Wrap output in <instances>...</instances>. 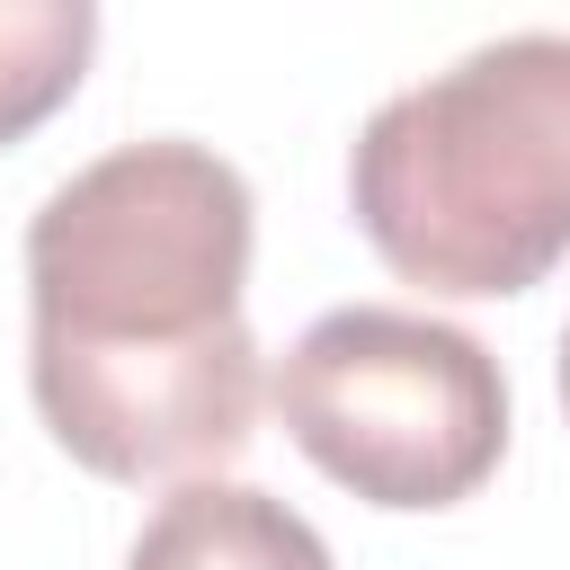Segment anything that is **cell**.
<instances>
[{
  "label": "cell",
  "instance_id": "obj_1",
  "mask_svg": "<svg viewBox=\"0 0 570 570\" xmlns=\"http://www.w3.org/2000/svg\"><path fill=\"white\" fill-rule=\"evenodd\" d=\"M249 178L187 134L116 142L27 214V392L98 481H214L258 436Z\"/></svg>",
  "mask_w": 570,
  "mask_h": 570
},
{
  "label": "cell",
  "instance_id": "obj_2",
  "mask_svg": "<svg viewBox=\"0 0 570 570\" xmlns=\"http://www.w3.org/2000/svg\"><path fill=\"white\" fill-rule=\"evenodd\" d=\"M347 214L401 285H543L570 258V36H490L392 89L347 142Z\"/></svg>",
  "mask_w": 570,
  "mask_h": 570
},
{
  "label": "cell",
  "instance_id": "obj_6",
  "mask_svg": "<svg viewBox=\"0 0 570 570\" xmlns=\"http://www.w3.org/2000/svg\"><path fill=\"white\" fill-rule=\"evenodd\" d=\"M561 410H570V330H561Z\"/></svg>",
  "mask_w": 570,
  "mask_h": 570
},
{
  "label": "cell",
  "instance_id": "obj_5",
  "mask_svg": "<svg viewBox=\"0 0 570 570\" xmlns=\"http://www.w3.org/2000/svg\"><path fill=\"white\" fill-rule=\"evenodd\" d=\"M98 9L89 0H0V142L36 134L89 71Z\"/></svg>",
  "mask_w": 570,
  "mask_h": 570
},
{
  "label": "cell",
  "instance_id": "obj_4",
  "mask_svg": "<svg viewBox=\"0 0 570 570\" xmlns=\"http://www.w3.org/2000/svg\"><path fill=\"white\" fill-rule=\"evenodd\" d=\"M125 570H338V561L303 508L214 472V481H178L142 517Z\"/></svg>",
  "mask_w": 570,
  "mask_h": 570
},
{
  "label": "cell",
  "instance_id": "obj_3",
  "mask_svg": "<svg viewBox=\"0 0 570 570\" xmlns=\"http://www.w3.org/2000/svg\"><path fill=\"white\" fill-rule=\"evenodd\" d=\"M285 436L365 508L428 517L463 508L499 454H508V374L499 356L401 303H338L321 312L276 383H267Z\"/></svg>",
  "mask_w": 570,
  "mask_h": 570
}]
</instances>
